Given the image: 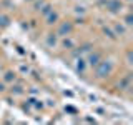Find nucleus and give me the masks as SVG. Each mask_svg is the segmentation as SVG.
I'll use <instances>...</instances> for the list:
<instances>
[{
	"label": "nucleus",
	"mask_w": 133,
	"mask_h": 125,
	"mask_svg": "<svg viewBox=\"0 0 133 125\" xmlns=\"http://www.w3.org/2000/svg\"><path fill=\"white\" fill-rule=\"evenodd\" d=\"M62 30H63V32H70V25H63V27H62Z\"/></svg>",
	"instance_id": "f257e3e1"
}]
</instances>
